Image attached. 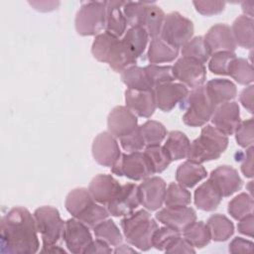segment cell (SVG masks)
Returning a JSON list of instances; mask_svg holds the SVG:
<instances>
[{"instance_id":"obj_27","label":"cell","mask_w":254,"mask_h":254,"mask_svg":"<svg viewBox=\"0 0 254 254\" xmlns=\"http://www.w3.org/2000/svg\"><path fill=\"white\" fill-rule=\"evenodd\" d=\"M207 172L201 164L191 161L183 162L176 171V181L185 188H193L197 183L205 179Z\"/></svg>"},{"instance_id":"obj_56","label":"cell","mask_w":254,"mask_h":254,"mask_svg":"<svg viewBox=\"0 0 254 254\" xmlns=\"http://www.w3.org/2000/svg\"><path fill=\"white\" fill-rule=\"evenodd\" d=\"M35 10L41 12H50L57 9L60 5L59 1H29L28 2Z\"/></svg>"},{"instance_id":"obj_36","label":"cell","mask_w":254,"mask_h":254,"mask_svg":"<svg viewBox=\"0 0 254 254\" xmlns=\"http://www.w3.org/2000/svg\"><path fill=\"white\" fill-rule=\"evenodd\" d=\"M228 75L242 85H250L254 80L252 64L243 58H234L228 67Z\"/></svg>"},{"instance_id":"obj_1","label":"cell","mask_w":254,"mask_h":254,"mask_svg":"<svg viewBox=\"0 0 254 254\" xmlns=\"http://www.w3.org/2000/svg\"><path fill=\"white\" fill-rule=\"evenodd\" d=\"M2 253L33 254L40 242L34 215L23 206H15L3 215L0 223Z\"/></svg>"},{"instance_id":"obj_57","label":"cell","mask_w":254,"mask_h":254,"mask_svg":"<svg viewBox=\"0 0 254 254\" xmlns=\"http://www.w3.org/2000/svg\"><path fill=\"white\" fill-rule=\"evenodd\" d=\"M253 7H254V1L248 0L241 2V8L244 12L245 16H248L250 18H253Z\"/></svg>"},{"instance_id":"obj_25","label":"cell","mask_w":254,"mask_h":254,"mask_svg":"<svg viewBox=\"0 0 254 254\" xmlns=\"http://www.w3.org/2000/svg\"><path fill=\"white\" fill-rule=\"evenodd\" d=\"M204 86L210 100L216 106L231 101L237 94L236 85L231 80L225 78L210 79Z\"/></svg>"},{"instance_id":"obj_52","label":"cell","mask_w":254,"mask_h":254,"mask_svg":"<svg viewBox=\"0 0 254 254\" xmlns=\"http://www.w3.org/2000/svg\"><path fill=\"white\" fill-rule=\"evenodd\" d=\"M241 172L246 178H253V146L246 148L243 154Z\"/></svg>"},{"instance_id":"obj_33","label":"cell","mask_w":254,"mask_h":254,"mask_svg":"<svg viewBox=\"0 0 254 254\" xmlns=\"http://www.w3.org/2000/svg\"><path fill=\"white\" fill-rule=\"evenodd\" d=\"M183 237L193 248H203L211 240L206 223L196 220L183 230Z\"/></svg>"},{"instance_id":"obj_23","label":"cell","mask_w":254,"mask_h":254,"mask_svg":"<svg viewBox=\"0 0 254 254\" xmlns=\"http://www.w3.org/2000/svg\"><path fill=\"white\" fill-rule=\"evenodd\" d=\"M121 185L111 175L99 174L90 181L88 190L93 199L102 205H107L117 194Z\"/></svg>"},{"instance_id":"obj_14","label":"cell","mask_w":254,"mask_h":254,"mask_svg":"<svg viewBox=\"0 0 254 254\" xmlns=\"http://www.w3.org/2000/svg\"><path fill=\"white\" fill-rule=\"evenodd\" d=\"M140 204L138 186L127 183L121 186L115 197L106 206L109 214L119 217L131 214Z\"/></svg>"},{"instance_id":"obj_39","label":"cell","mask_w":254,"mask_h":254,"mask_svg":"<svg viewBox=\"0 0 254 254\" xmlns=\"http://www.w3.org/2000/svg\"><path fill=\"white\" fill-rule=\"evenodd\" d=\"M181 53L184 58L192 59L201 64H205L210 58V54L206 48L202 36H196L191 38L182 48Z\"/></svg>"},{"instance_id":"obj_30","label":"cell","mask_w":254,"mask_h":254,"mask_svg":"<svg viewBox=\"0 0 254 254\" xmlns=\"http://www.w3.org/2000/svg\"><path fill=\"white\" fill-rule=\"evenodd\" d=\"M179 56V50L168 45L164 42L160 37L154 38L151 40L147 58L148 61L153 64H164V63H172Z\"/></svg>"},{"instance_id":"obj_7","label":"cell","mask_w":254,"mask_h":254,"mask_svg":"<svg viewBox=\"0 0 254 254\" xmlns=\"http://www.w3.org/2000/svg\"><path fill=\"white\" fill-rule=\"evenodd\" d=\"M216 107L210 100L204 85L193 88L187 96V108L183 115V122L190 127L204 126L211 119Z\"/></svg>"},{"instance_id":"obj_28","label":"cell","mask_w":254,"mask_h":254,"mask_svg":"<svg viewBox=\"0 0 254 254\" xmlns=\"http://www.w3.org/2000/svg\"><path fill=\"white\" fill-rule=\"evenodd\" d=\"M253 18L245 15L238 16L230 27L236 46L251 50L254 44Z\"/></svg>"},{"instance_id":"obj_29","label":"cell","mask_w":254,"mask_h":254,"mask_svg":"<svg viewBox=\"0 0 254 254\" xmlns=\"http://www.w3.org/2000/svg\"><path fill=\"white\" fill-rule=\"evenodd\" d=\"M148 40V33L142 27L129 28L121 39L125 49L135 60H138L144 53Z\"/></svg>"},{"instance_id":"obj_10","label":"cell","mask_w":254,"mask_h":254,"mask_svg":"<svg viewBox=\"0 0 254 254\" xmlns=\"http://www.w3.org/2000/svg\"><path fill=\"white\" fill-rule=\"evenodd\" d=\"M111 172L132 181H143L154 175L148 159L141 151L121 153L118 160L111 167Z\"/></svg>"},{"instance_id":"obj_40","label":"cell","mask_w":254,"mask_h":254,"mask_svg":"<svg viewBox=\"0 0 254 254\" xmlns=\"http://www.w3.org/2000/svg\"><path fill=\"white\" fill-rule=\"evenodd\" d=\"M254 201L252 195L247 192H241L234 196L228 202L227 211L231 215L232 218L239 220L246 215L253 212Z\"/></svg>"},{"instance_id":"obj_16","label":"cell","mask_w":254,"mask_h":254,"mask_svg":"<svg viewBox=\"0 0 254 254\" xmlns=\"http://www.w3.org/2000/svg\"><path fill=\"white\" fill-rule=\"evenodd\" d=\"M156 219L168 227L183 232L187 226L196 220V213L188 205H166L156 213Z\"/></svg>"},{"instance_id":"obj_24","label":"cell","mask_w":254,"mask_h":254,"mask_svg":"<svg viewBox=\"0 0 254 254\" xmlns=\"http://www.w3.org/2000/svg\"><path fill=\"white\" fill-rule=\"evenodd\" d=\"M221 200V193L209 179L198 186L194 191V204L200 210L213 211L218 207Z\"/></svg>"},{"instance_id":"obj_8","label":"cell","mask_w":254,"mask_h":254,"mask_svg":"<svg viewBox=\"0 0 254 254\" xmlns=\"http://www.w3.org/2000/svg\"><path fill=\"white\" fill-rule=\"evenodd\" d=\"M33 215L43 247L55 245L63 238L65 221L62 219L60 211L56 207L50 205L38 207Z\"/></svg>"},{"instance_id":"obj_58","label":"cell","mask_w":254,"mask_h":254,"mask_svg":"<svg viewBox=\"0 0 254 254\" xmlns=\"http://www.w3.org/2000/svg\"><path fill=\"white\" fill-rule=\"evenodd\" d=\"M40 251L41 252H46V253H57V252L65 253V251L63 248H61L60 246H58L57 244L51 245V246H47V247H43Z\"/></svg>"},{"instance_id":"obj_21","label":"cell","mask_w":254,"mask_h":254,"mask_svg":"<svg viewBox=\"0 0 254 254\" xmlns=\"http://www.w3.org/2000/svg\"><path fill=\"white\" fill-rule=\"evenodd\" d=\"M157 107L164 111L170 112L178 103L185 100L189 94V88L181 82H169L157 86L155 89Z\"/></svg>"},{"instance_id":"obj_42","label":"cell","mask_w":254,"mask_h":254,"mask_svg":"<svg viewBox=\"0 0 254 254\" xmlns=\"http://www.w3.org/2000/svg\"><path fill=\"white\" fill-rule=\"evenodd\" d=\"M147 2L125 1L123 5V14L130 28L142 27L144 28L146 19Z\"/></svg>"},{"instance_id":"obj_59","label":"cell","mask_w":254,"mask_h":254,"mask_svg":"<svg viewBox=\"0 0 254 254\" xmlns=\"http://www.w3.org/2000/svg\"><path fill=\"white\" fill-rule=\"evenodd\" d=\"M114 253H136L135 249H132L130 246L125 244H120L116 246V248L113 250Z\"/></svg>"},{"instance_id":"obj_53","label":"cell","mask_w":254,"mask_h":254,"mask_svg":"<svg viewBox=\"0 0 254 254\" xmlns=\"http://www.w3.org/2000/svg\"><path fill=\"white\" fill-rule=\"evenodd\" d=\"M238 224H237V229L238 232L249 236V237H253V233H254V215L253 212L246 215L245 217L241 218L238 220Z\"/></svg>"},{"instance_id":"obj_37","label":"cell","mask_w":254,"mask_h":254,"mask_svg":"<svg viewBox=\"0 0 254 254\" xmlns=\"http://www.w3.org/2000/svg\"><path fill=\"white\" fill-rule=\"evenodd\" d=\"M121 80L129 89H153L146 76L144 67L138 66L136 64L127 67L121 72Z\"/></svg>"},{"instance_id":"obj_54","label":"cell","mask_w":254,"mask_h":254,"mask_svg":"<svg viewBox=\"0 0 254 254\" xmlns=\"http://www.w3.org/2000/svg\"><path fill=\"white\" fill-rule=\"evenodd\" d=\"M253 87L252 84L247 85L239 95L240 103L250 113H253Z\"/></svg>"},{"instance_id":"obj_17","label":"cell","mask_w":254,"mask_h":254,"mask_svg":"<svg viewBox=\"0 0 254 254\" xmlns=\"http://www.w3.org/2000/svg\"><path fill=\"white\" fill-rule=\"evenodd\" d=\"M138 126L137 116L126 106H115L108 114L107 129L116 139L129 135Z\"/></svg>"},{"instance_id":"obj_12","label":"cell","mask_w":254,"mask_h":254,"mask_svg":"<svg viewBox=\"0 0 254 254\" xmlns=\"http://www.w3.org/2000/svg\"><path fill=\"white\" fill-rule=\"evenodd\" d=\"M91 153L98 165L109 168L114 165L121 155L117 139L108 131L99 133L93 139Z\"/></svg>"},{"instance_id":"obj_3","label":"cell","mask_w":254,"mask_h":254,"mask_svg":"<svg viewBox=\"0 0 254 254\" xmlns=\"http://www.w3.org/2000/svg\"><path fill=\"white\" fill-rule=\"evenodd\" d=\"M64 206L72 217L92 229L109 216L107 208L96 202L86 188L71 190L65 197Z\"/></svg>"},{"instance_id":"obj_50","label":"cell","mask_w":254,"mask_h":254,"mask_svg":"<svg viewBox=\"0 0 254 254\" xmlns=\"http://www.w3.org/2000/svg\"><path fill=\"white\" fill-rule=\"evenodd\" d=\"M231 253H252L253 252V242L242 237H235L228 247Z\"/></svg>"},{"instance_id":"obj_41","label":"cell","mask_w":254,"mask_h":254,"mask_svg":"<svg viewBox=\"0 0 254 254\" xmlns=\"http://www.w3.org/2000/svg\"><path fill=\"white\" fill-rule=\"evenodd\" d=\"M144 70L153 89L159 85L173 82L175 80L173 67L171 65H159L150 64L144 66Z\"/></svg>"},{"instance_id":"obj_22","label":"cell","mask_w":254,"mask_h":254,"mask_svg":"<svg viewBox=\"0 0 254 254\" xmlns=\"http://www.w3.org/2000/svg\"><path fill=\"white\" fill-rule=\"evenodd\" d=\"M217 188L222 197H228L242 188V179L231 166L221 165L214 169L208 178Z\"/></svg>"},{"instance_id":"obj_38","label":"cell","mask_w":254,"mask_h":254,"mask_svg":"<svg viewBox=\"0 0 254 254\" xmlns=\"http://www.w3.org/2000/svg\"><path fill=\"white\" fill-rule=\"evenodd\" d=\"M96 238H99L110 246H118L123 241V235L112 219H104L93 228Z\"/></svg>"},{"instance_id":"obj_20","label":"cell","mask_w":254,"mask_h":254,"mask_svg":"<svg viewBox=\"0 0 254 254\" xmlns=\"http://www.w3.org/2000/svg\"><path fill=\"white\" fill-rule=\"evenodd\" d=\"M203 40L210 56L218 52L234 53L237 47L231 29L226 24L218 23L210 27Z\"/></svg>"},{"instance_id":"obj_11","label":"cell","mask_w":254,"mask_h":254,"mask_svg":"<svg viewBox=\"0 0 254 254\" xmlns=\"http://www.w3.org/2000/svg\"><path fill=\"white\" fill-rule=\"evenodd\" d=\"M173 67L175 79L191 89L204 84L206 79V68L203 64L189 58H180Z\"/></svg>"},{"instance_id":"obj_31","label":"cell","mask_w":254,"mask_h":254,"mask_svg":"<svg viewBox=\"0 0 254 254\" xmlns=\"http://www.w3.org/2000/svg\"><path fill=\"white\" fill-rule=\"evenodd\" d=\"M206 225L209 229L211 239L215 242L226 241L234 233V225L232 221L224 214H212L208 217Z\"/></svg>"},{"instance_id":"obj_45","label":"cell","mask_w":254,"mask_h":254,"mask_svg":"<svg viewBox=\"0 0 254 254\" xmlns=\"http://www.w3.org/2000/svg\"><path fill=\"white\" fill-rule=\"evenodd\" d=\"M181 233L182 232L166 225L158 227L152 236V247L160 251H165L178 237L182 235Z\"/></svg>"},{"instance_id":"obj_48","label":"cell","mask_w":254,"mask_h":254,"mask_svg":"<svg viewBox=\"0 0 254 254\" xmlns=\"http://www.w3.org/2000/svg\"><path fill=\"white\" fill-rule=\"evenodd\" d=\"M119 143L124 151L127 153L139 152L146 147L145 140L141 133V128L138 126L132 133L119 139Z\"/></svg>"},{"instance_id":"obj_35","label":"cell","mask_w":254,"mask_h":254,"mask_svg":"<svg viewBox=\"0 0 254 254\" xmlns=\"http://www.w3.org/2000/svg\"><path fill=\"white\" fill-rule=\"evenodd\" d=\"M143 153L151 165L153 174H160L164 172L173 162L165 147L160 144L146 146Z\"/></svg>"},{"instance_id":"obj_5","label":"cell","mask_w":254,"mask_h":254,"mask_svg":"<svg viewBox=\"0 0 254 254\" xmlns=\"http://www.w3.org/2000/svg\"><path fill=\"white\" fill-rule=\"evenodd\" d=\"M120 225L129 244L141 251H148L152 248V236L159 226L147 210L140 209L124 216Z\"/></svg>"},{"instance_id":"obj_55","label":"cell","mask_w":254,"mask_h":254,"mask_svg":"<svg viewBox=\"0 0 254 254\" xmlns=\"http://www.w3.org/2000/svg\"><path fill=\"white\" fill-rule=\"evenodd\" d=\"M111 252H113V250L111 249L110 245L99 238L92 240L91 243L87 246V248L84 251V253H111Z\"/></svg>"},{"instance_id":"obj_32","label":"cell","mask_w":254,"mask_h":254,"mask_svg":"<svg viewBox=\"0 0 254 254\" xmlns=\"http://www.w3.org/2000/svg\"><path fill=\"white\" fill-rule=\"evenodd\" d=\"M190 145V142L184 132L173 130L168 134L164 147L169 153L172 161H180L187 158Z\"/></svg>"},{"instance_id":"obj_34","label":"cell","mask_w":254,"mask_h":254,"mask_svg":"<svg viewBox=\"0 0 254 254\" xmlns=\"http://www.w3.org/2000/svg\"><path fill=\"white\" fill-rule=\"evenodd\" d=\"M165 17V12L155 2H147L144 29L147 31L149 38L154 39L160 37Z\"/></svg>"},{"instance_id":"obj_43","label":"cell","mask_w":254,"mask_h":254,"mask_svg":"<svg viewBox=\"0 0 254 254\" xmlns=\"http://www.w3.org/2000/svg\"><path fill=\"white\" fill-rule=\"evenodd\" d=\"M140 128L146 146L158 145L167 136L166 127L161 122L156 120H148L143 123Z\"/></svg>"},{"instance_id":"obj_49","label":"cell","mask_w":254,"mask_h":254,"mask_svg":"<svg viewBox=\"0 0 254 254\" xmlns=\"http://www.w3.org/2000/svg\"><path fill=\"white\" fill-rule=\"evenodd\" d=\"M195 10L203 16H213L221 13L226 3L223 1H193Z\"/></svg>"},{"instance_id":"obj_6","label":"cell","mask_w":254,"mask_h":254,"mask_svg":"<svg viewBox=\"0 0 254 254\" xmlns=\"http://www.w3.org/2000/svg\"><path fill=\"white\" fill-rule=\"evenodd\" d=\"M106 1L82 2L74 19L75 30L78 35L97 36L105 31Z\"/></svg>"},{"instance_id":"obj_4","label":"cell","mask_w":254,"mask_h":254,"mask_svg":"<svg viewBox=\"0 0 254 254\" xmlns=\"http://www.w3.org/2000/svg\"><path fill=\"white\" fill-rule=\"evenodd\" d=\"M228 137L212 125H204L200 135L190 142L187 159L202 164L217 160L228 147Z\"/></svg>"},{"instance_id":"obj_9","label":"cell","mask_w":254,"mask_h":254,"mask_svg":"<svg viewBox=\"0 0 254 254\" xmlns=\"http://www.w3.org/2000/svg\"><path fill=\"white\" fill-rule=\"evenodd\" d=\"M194 32L193 23L179 12L166 15L160 38L176 50L182 49L191 38Z\"/></svg>"},{"instance_id":"obj_18","label":"cell","mask_w":254,"mask_h":254,"mask_svg":"<svg viewBox=\"0 0 254 254\" xmlns=\"http://www.w3.org/2000/svg\"><path fill=\"white\" fill-rule=\"evenodd\" d=\"M212 126L226 136L233 135L241 122L239 105L235 101H228L218 105L211 117Z\"/></svg>"},{"instance_id":"obj_44","label":"cell","mask_w":254,"mask_h":254,"mask_svg":"<svg viewBox=\"0 0 254 254\" xmlns=\"http://www.w3.org/2000/svg\"><path fill=\"white\" fill-rule=\"evenodd\" d=\"M191 201V194L187 188L178 183H171L166 190L164 203L168 206L189 205Z\"/></svg>"},{"instance_id":"obj_15","label":"cell","mask_w":254,"mask_h":254,"mask_svg":"<svg viewBox=\"0 0 254 254\" xmlns=\"http://www.w3.org/2000/svg\"><path fill=\"white\" fill-rule=\"evenodd\" d=\"M140 202L150 211L160 209L165 201L167 185L160 177H149L138 186Z\"/></svg>"},{"instance_id":"obj_13","label":"cell","mask_w":254,"mask_h":254,"mask_svg":"<svg viewBox=\"0 0 254 254\" xmlns=\"http://www.w3.org/2000/svg\"><path fill=\"white\" fill-rule=\"evenodd\" d=\"M63 239L69 252L79 254L84 253L92 241V236L88 226L72 217L64 222Z\"/></svg>"},{"instance_id":"obj_46","label":"cell","mask_w":254,"mask_h":254,"mask_svg":"<svg viewBox=\"0 0 254 254\" xmlns=\"http://www.w3.org/2000/svg\"><path fill=\"white\" fill-rule=\"evenodd\" d=\"M234 58H236V55L232 52L215 53L208 60V68L214 74L228 75V67Z\"/></svg>"},{"instance_id":"obj_19","label":"cell","mask_w":254,"mask_h":254,"mask_svg":"<svg viewBox=\"0 0 254 254\" xmlns=\"http://www.w3.org/2000/svg\"><path fill=\"white\" fill-rule=\"evenodd\" d=\"M125 106L136 116L151 117L157 108L154 89L138 90L127 88L125 91Z\"/></svg>"},{"instance_id":"obj_2","label":"cell","mask_w":254,"mask_h":254,"mask_svg":"<svg viewBox=\"0 0 254 254\" xmlns=\"http://www.w3.org/2000/svg\"><path fill=\"white\" fill-rule=\"evenodd\" d=\"M91 54L98 62L107 64L114 71L120 73L137 63L127 52L121 39L106 31L95 36Z\"/></svg>"},{"instance_id":"obj_26","label":"cell","mask_w":254,"mask_h":254,"mask_svg":"<svg viewBox=\"0 0 254 254\" xmlns=\"http://www.w3.org/2000/svg\"><path fill=\"white\" fill-rule=\"evenodd\" d=\"M125 1H106L105 31L120 38L126 32L127 21L123 14Z\"/></svg>"},{"instance_id":"obj_51","label":"cell","mask_w":254,"mask_h":254,"mask_svg":"<svg viewBox=\"0 0 254 254\" xmlns=\"http://www.w3.org/2000/svg\"><path fill=\"white\" fill-rule=\"evenodd\" d=\"M167 253H194L195 250L190 245L182 235L178 237L166 250Z\"/></svg>"},{"instance_id":"obj_47","label":"cell","mask_w":254,"mask_h":254,"mask_svg":"<svg viewBox=\"0 0 254 254\" xmlns=\"http://www.w3.org/2000/svg\"><path fill=\"white\" fill-rule=\"evenodd\" d=\"M254 125L253 118L241 121L235 130V140L241 148H248L253 146L254 142Z\"/></svg>"}]
</instances>
